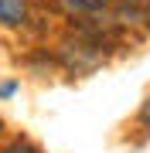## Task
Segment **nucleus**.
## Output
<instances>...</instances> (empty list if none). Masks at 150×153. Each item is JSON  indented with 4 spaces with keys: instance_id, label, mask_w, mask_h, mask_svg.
<instances>
[{
    "instance_id": "f257e3e1",
    "label": "nucleus",
    "mask_w": 150,
    "mask_h": 153,
    "mask_svg": "<svg viewBox=\"0 0 150 153\" xmlns=\"http://www.w3.org/2000/svg\"><path fill=\"white\" fill-rule=\"evenodd\" d=\"M31 21V0H0V27L21 31Z\"/></svg>"
},
{
    "instance_id": "f03ea898",
    "label": "nucleus",
    "mask_w": 150,
    "mask_h": 153,
    "mask_svg": "<svg viewBox=\"0 0 150 153\" xmlns=\"http://www.w3.org/2000/svg\"><path fill=\"white\" fill-rule=\"evenodd\" d=\"M58 7L68 17H102L113 7V0H58Z\"/></svg>"
},
{
    "instance_id": "7ed1b4c3",
    "label": "nucleus",
    "mask_w": 150,
    "mask_h": 153,
    "mask_svg": "<svg viewBox=\"0 0 150 153\" xmlns=\"http://www.w3.org/2000/svg\"><path fill=\"white\" fill-rule=\"evenodd\" d=\"M0 153H45V150L34 140H28V136H17V140H7L4 146H0Z\"/></svg>"
},
{
    "instance_id": "20e7f679",
    "label": "nucleus",
    "mask_w": 150,
    "mask_h": 153,
    "mask_svg": "<svg viewBox=\"0 0 150 153\" xmlns=\"http://www.w3.org/2000/svg\"><path fill=\"white\" fill-rule=\"evenodd\" d=\"M140 123H143V126H150V99L143 102V109H140Z\"/></svg>"
},
{
    "instance_id": "39448f33",
    "label": "nucleus",
    "mask_w": 150,
    "mask_h": 153,
    "mask_svg": "<svg viewBox=\"0 0 150 153\" xmlns=\"http://www.w3.org/2000/svg\"><path fill=\"white\" fill-rule=\"evenodd\" d=\"M17 92V82H7V85H0V95H14Z\"/></svg>"
},
{
    "instance_id": "423d86ee",
    "label": "nucleus",
    "mask_w": 150,
    "mask_h": 153,
    "mask_svg": "<svg viewBox=\"0 0 150 153\" xmlns=\"http://www.w3.org/2000/svg\"><path fill=\"white\" fill-rule=\"evenodd\" d=\"M4 136H7V126H4V116H0V143H4Z\"/></svg>"
}]
</instances>
